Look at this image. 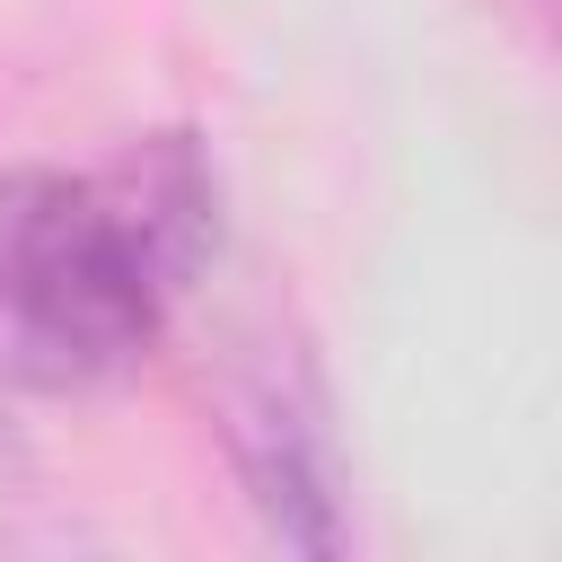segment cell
I'll return each instance as SVG.
<instances>
[{"label":"cell","instance_id":"obj_1","mask_svg":"<svg viewBox=\"0 0 562 562\" xmlns=\"http://www.w3.org/2000/svg\"><path fill=\"white\" fill-rule=\"evenodd\" d=\"M220 237V176L193 132H140L105 167L0 176V360L26 386L123 378Z\"/></svg>","mask_w":562,"mask_h":562},{"label":"cell","instance_id":"obj_2","mask_svg":"<svg viewBox=\"0 0 562 562\" xmlns=\"http://www.w3.org/2000/svg\"><path fill=\"white\" fill-rule=\"evenodd\" d=\"M228 465L272 544H290L307 562L342 553V474H334L325 378L281 334L255 342V360L228 378Z\"/></svg>","mask_w":562,"mask_h":562}]
</instances>
